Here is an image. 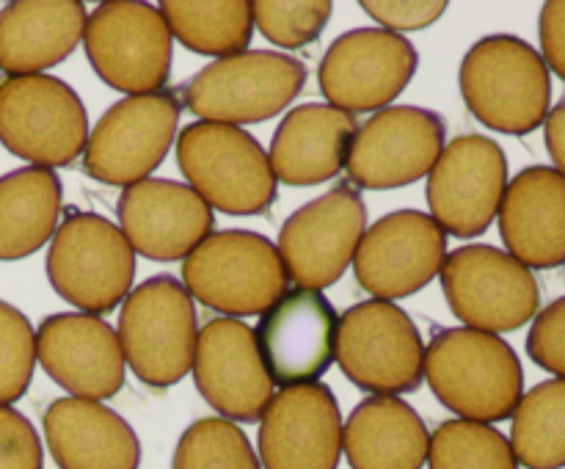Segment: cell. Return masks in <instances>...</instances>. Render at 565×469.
Returning <instances> with one entry per match:
<instances>
[{"label":"cell","instance_id":"cell-1","mask_svg":"<svg viewBox=\"0 0 565 469\" xmlns=\"http://www.w3.org/2000/svg\"><path fill=\"white\" fill-rule=\"evenodd\" d=\"M425 379L439 403L472 423L513 417L524 395V370L511 342L467 326L436 331L425 345Z\"/></svg>","mask_w":565,"mask_h":469},{"label":"cell","instance_id":"cell-2","mask_svg":"<svg viewBox=\"0 0 565 469\" xmlns=\"http://www.w3.org/2000/svg\"><path fill=\"white\" fill-rule=\"evenodd\" d=\"M467 108L480 125L508 136H527L552 110V75L539 50L513 33L475 42L458 72Z\"/></svg>","mask_w":565,"mask_h":469},{"label":"cell","instance_id":"cell-3","mask_svg":"<svg viewBox=\"0 0 565 469\" xmlns=\"http://www.w3.org/2000/svg\"><path fill=\"white\" fill-rule=\"evenodd\" d=\"M182 285L193 301L224 318L265 315L287 296L279 248L265 235L248 230L213 232L182 263Z\"/></svg>","mask_w":565,"mask_h":469},{"label":"cell","instance_id":"cell-4","mask_svg":"<svg viewBox=\"0 0 565 469\" xmlns=\"http://www.w3.org/2000/svg\"><path fill=\"white\" fill-rule=\"evenodd\" d=\"M116 337L125 364L143 384L154 390L180 384L196 353V303L180 279L152 276L121 301Z\"/></svg>","mask_w":565,"mask_h":469},{"label":"cell","instance_id":"cell-5","mask_svg":"<svg viewBox=\"0 0 565 469\" xmlns=\"http://www.w3.org/2000/svg\"><path fill=\"white\" fill-rule=\"evenodd\" d=\"M177 163L185 185L218 213L259 215L276 199L268 152L243 127L193 121L177 138Z\"/></svg>","mask_w":565,"mask_h":469},{"label":"cell","instance_id":"cell-6","mask_svg":"<svg viewBox=\"0 0 565 469\" xmlns=\"http://www.w3.org/2000/svg\"><path fill=\"white\" fill-rule=\"evenodd\" d=\"M47 279L77 312L99 318L130 296L136 252L114 221L75 210L50 241Z\"/></svg>","mask_w":565,"mask_h":469},{"label":"cell","instance_id":"cell-7","mask_svg":"<svg viewBox=\"0 0 565 469\" xmlns=\"http://www.w3.org/2000/svg\"><path fill=\"white\" fill-rule=\"evenodd\" d=\"M307 77V64L292 55L246 50L196 72L182 88V99L199 121L257 125L279 116L301 94Z\"/></svg>","mask_w":565,"mask_h":469},{"label":"cell","instance_id":"cell-8","mask_svg":"<svg viewBox=\"0 0 565 469\" xmlns=\"http://www.w3.org/2000/svg\"><path fill=\"white\" fill-rule=\"evenodd\" d=\"M334 362L373 395H403L425 379V342L412 315L395 301H362L337 320Z\"/></svg>","mask_w":565,"mask_h":469},{"label":"cell","instance_id":"cell-9","mask_svg":"<svg viewBox=\"0 0 565 469\" xmlns=\"http://www.w3.org/2000/svg\"><path fill=\"white\" fill-rule=\"evenodd\" d=\"M88 64L99 81L125 97L163 92L174 61V36L158 6L141 0H108L88 14Z\"/></svg>","mask_w":565,"mask_h":469},{"label":"cell","instance_id":"cell-10","mask_svg":"<svg viewBox=\"0 0 565 469\" xmlns=\"http://www.w3.org/2000/svg\"><path fill=\"white\" fill-rule=\"evenodd\" d=\"M88 114L70 83L53 75L0 83V143L44 169L72 166L88 143Z\"/></svg>","mask_w":565,"mask_h":469},{"label":"cell","instance_id":"cell-11","mask_svg":"<svg viewBox=\"0 0 565 469\" xmlns=\"http://www.w3.org/2000/svg\"><path fill=\"white\" fill-rule=\"evenodd\" d=\"M441 290L467 329L505 334L539 315L541 287L527 265L497 246H461L441 265Z\"/></svg>","mask_w":565,"mask_h":469},{"label":"cell","instance_id":"cell-12","mask_svg":"<svg viewBox=\"0 0 565 469\" xmlns=\"http://www.w3.org/2000/svg\"><path fill=\"white\" fill-rule=\"evenodd\" d=\"M180 114V97L169 88L114 103L88 132L83 149L86 174L119 188L149 180L177 141Z\"/></svg>","mask_w":565,"mask_h":469},{"label":"cell","instance_id":"cell-13","mask_svg":"<svg viewBox=\"0 0 565 469\" xmlns=\"http://www.w3.org/2000/svg\"><path fill=\"white\" fill-rule=\"evenodd\" d=\"M367 232V207L356 188L337 185L298 207L281 224L279 257L298 290H326L342 279Z\"/></svg>","mask_w":565,"mask_h":469},{"label":"cell","instance_id":"cell-14","mask_svg":"<svg viewBox=\"0 0 565 469\" xmlns=\"http://www.w3.org/2000/svg\"><path fill=\"white\" fill-rule=\"evenodd\" d=\"M419 53L406 36L384 28H353L331 42L320 61V92L345 114L384 110L406 92Z\"/></svg>","mask_w":565,"mask_h":469},{"label":"cell","instance_id":"cell-15","mask_svg":"<svg viewBox=\"0 0 565 469\" xmlns=\"http://www.w3.org/2000/svg\"><path fill=\"white\" fill-rule=\"evenodd\" d=\"M447 125L436 110L390 105L353 132L345 169L353 185L392 191L430 174L445 149Z\"/></svg>","mask_w":565,"mask_h":469},{"label":"cell","instance_id":"cell-16","mask_svg":"<svg viewBox=\"0 0 565 469\" xmlns=\"http://www.w3.org/2000/svg\"><path fill=\"white\" fill-rule=\"evenodd\" d=\"M508 188V158L491 138L467 132L445 143L428 174L430 218L456 237H478L500 213Z\"/></svg>","mask_w":565,"mask_h":469},{"label":"cell","instance_id":"cell-17","mask_svg":"<svg viewBox=\"0 0 565 469\" xmlns=\"http://www.w3.org/2000/svg\"><path fill=\"white\" fill-rule=\"evenodd\" d=\"M447 259V232L419 210H397L364 232L353 270L379 301H397L428 287Z\"/></svg>","mask_w":565,"mask_h":469},{"label":"cell","instance_id":"cell-18","mask_svg":"<svg viewBox=\"0 0 565 469\" xmlns=\"http://www.w3.org/2000/svg\"><path fill=\"white\" fill-rule=\"evenodd\" d=\"M191 370L204 401L230 423H259L276 395L257 334L237 318H213L199 329Z\"/></svg>","mask_w":565,"mask_h":469},{"label":"cell","instance_id":"cell-19","mask_svg":"<svg viewBox=\"0 0 565 469\" xmlns=\"http://www.w3.org/2000/svg\"><path fill=\"white\" fill-rule=\"evenodd\" d=\"M342 414L326 384L287 386L270 397L259 419L263 469H337L342 458Z\"/></svg>","mask_w":565,"mask_h":469},{"label":"cell","instance_id":"cell-20","mask_svg":"<svg viewBox=\"0 0 565 469\" xmlns=\"http://www.w3.org/2000/svg\"><path fill=\"white\" fill-rule=\"evenodd\" d=\"M337 320L329 298L318 290H292L259 315V356L274 386L318 384L334 362Z\"/></svg>","mask_w":565,"mask_h":469},{"label":"cell","instance_id":"cell-21","mask_svg":"<svg viewBox=\"0 0 565 469\" xmlns=\"http://www.w3.org/2000/svg\"><path fill=\"white\" fill-rule=\"evenodd\" d=\"M36 359L44 373L81 401H108L125 386V353L97 315L58 312L39 323Z\"/></svg>","mask_w":565,"mask_h":469},{"label":"cell","instance_id":"cell-22","mask_svg":"<svg viewBox=\"0 0 565 469\" xmlns=\"http://www.w3.org/2000/svg\"><path fill=\"white\" fill-rule=\"evenodd\" d=\"M116 215L132 252L154 263L185 259L215 226L213 210L191 185L158 177L125 188Z\"/></svg>","mask_w":565,"mask_h":469},{"label":"cell","instance_id":"cell-23","mask_svg":"<svg viewBox=\"0 0 565 469\" xmlns=\"http://www.w3.org/2000/svg\"><path fill=\"white\" fill-rule=\"evenodd\" d=\"M500 235L508 254L530 270L565 263V177L552 166L522 169L500 204Z\"/></svg>","mask_w":565,"mask_h":469},{"label":"cell","instance_id":"cell-24","mask_svg":"<svg viewBox=\"0 0 565 469\" xmlns=\"http://www.w3.org/2000/svg\"><path fill=\"white\" fill-rule=\"evenodd\" d=\"M44 439L61 469H138L141 463L132 425L99 401L58 397L50 403Z\"/></svg>","mask_w":565,"mask_h":469},{"label":"cell","instance_id":"cell-25","mask_svg":"<svg viewBox=\"0 0 565 469\" xmlns=\"http://www.w3.org/2000/svg\"><path fill=\"white\" fill-rule=\"evenodd\" d=\"M356 119L329 103L292 108L276 127L268 160L276 182L296 188L320 185L345 169Z\"/></svg>","mask_w":565,"mask_h":469},{"label":"cell","instance_id":"cell-26","mask_svg":"<svg viewBox=\"0 0 565 469\" xmlns=\"http://www.w3.org/2000/svg\"><path fill=\"white\" fill-rule=\"evenodd\" d=\"M81 0H17L0 9V70L9 77L42 75L72 55L86 33Z\"/></svg>","mask_w":565,"mask_h":469},{"label":"cell","instance_id":"cell-27","mask_svg":"<svg viewBox=\"0 0 565 469\" xmlns=\"http://www.w3.org/2000/svg\"><path fill=\"white\" fill-rule=\"evenodd\" d=\"M430 434L425 419L395 395H370L342 425L351 469H423Z\"/></svg>","mask_w":565,"mask_h":469},{"label":"cell","instance_id":"cell-28","mask_svg":"<svg viewBox=\"0 0 565 469\" xmlns=\"http://www.w3.org/2000/svg\"><path fill=\"white\" fill-rule=\"evenodd\" d=\"M64 188L44 166H25L0 177V259H22L53 241Z\"/></svg>","mask_w":565,"mask_h":469},{"label":"cell","instance_id":"cell-29","mask_svg":"<svg viewBox=\"0 0 565 469\" xmlns=\"http://www.w3.org/2000/svg\"><path fill=\"white\" fill-rule=\"evenodd\" d=\"M158 9L177 42L199 55H213L215 61L246 53L254 36L248 0H166Z\"/></svg>","mask_w":565,"mask_h":469},{"label":"cell","instance_id":"cell-30","mask_svg":"<svg viewBox=\"0 0 565 469\" xmlns=\"http://www.w3.org/2000/svg\"><path fill=\"white\" fill-rule=\"evenodd\" d=\"M511 447L519 467H565V379H550L527 390L513 412Z\"/></svg>","mask_w":565,"mask_h":469},{"label":"cell","instance_id":"cell-31","mask_svg":"<svg viewBox=\"0 0 565 469\" xmlns=\"http://www.w3.org/2000/svg\"><path fill=\"white\" fill-rule=\"evenodd\" d=\"M430 469H519L505 434L472 419H447L430 434Z\"/></svg>","mask_w":565,"mask_h":469},{"label":"cell","instance_id":"cell-32","mask_svg":"<svg viewBox=\"0 0 565 469\" xmlns=\"http://www.w3.org/2000/svg\"><path fill=\"white\" fill-rule=\"evenodd\" d=\"M171 469H263V463L237 423L202 417L177 441Z\"/></svg>","mask_w":565,"mask_h":469},{"label":"cell","instance_id":"cell-33","mask_svg":"<svg viewBox=\"0 0 565 469\" xmlns=\"http://www.w3.org/2000/svg\"><path fill=\"white\" fill-rule=\"evenodd\" d=\"M334 6L329 0H257L252 3L254 28L276 47L298 50L326 31Z\"/></svg>","mask_w":565,"mask_h":469},{"label":"cell","instance_id":"cell-34","mask_svg":"<svg viewBox=\"0 0 565 469\" xmlns=\"http://www.w3.org/2000/svg\"><path fill=\"white\" fill-rule=\"evenodd\" d=\"M36 367V331L11 303L0 301V406L25 395Z\"/></svg>","mask_w":565,"mask_h":469},{"label":"cell","instance_id":"cell-35","mask_svg":"<svg viewBox=\"0 0 565 469\" xmlns=\"http://www.w3.org/2000/svg\"><path fill=\"white\" fill-rule=\"evenodd\" d=\"M527 353L539 367L555 379H565V296L552 301L533 318L527 334Z\"/></svg>","mask_w":565,"mask_h":469},{"label":"cell","instance_id":"cell-36","mask_svg":"<svg viewBox=\"0 0 565 469\" xmlns=\"http://www.w3.org/2000/svg\"><path fill=\"white\" fill-rule=\"evenodd\" d=\"M0 469H44L36 428L11 406H0Z\"/></svg>","mask_w":565,"mask_h":469},{"label":"cell","instance_id":"cell-37","mask_svg":"<svg viewBox=\"0 0 565 469\" xmlns=\"http://www.w3.org/2000/svg\"><path fill=\"white\" fill-rule=\"evenodd\" d=\"M362 9L384 31H423L447 11L445 0H364Z\"/></svg>","mask_w":565,"mask_h":469},{"label":"cell","instance_id":"cell-38","mask_svg":"<svg viewBox=\"0 0 565 469\" xmlns=\"http://www.w3.org/2000/svg\"><path fill=\"white\" fill-rule=\"evenodd\" d=\"M541 58L546 70L565 81V0H550L539 20Z\"/></svg>","mask_w":565,"mask_h":469},{"label":"cell","instance_id":"cell-39","mask_svg":"<svg viewBox=\"0 0 565 469\" xmlns=\"http://www.w3.org/2000/svg\"><path fill=\"white\" fill-rule=\"evenodd\" d=\"M544 138L555 169L565 177V97L550 110L544 121Z\"/></svg>","mask_w":565,"mask_h":469}]
</instances>
